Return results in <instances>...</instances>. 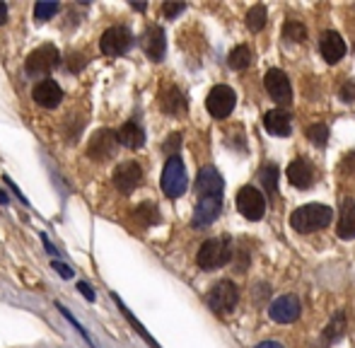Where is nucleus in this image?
I'll list each match as a JSON object with an SVG mask.
<instances>
[{
    "label": "nucleus",
    "mask_w": 355,
    "mask_h": 348,
    "mask_svg": "<svg viewBox=\"0 0 355 348\" xmlns=\"http://www.w3.org/2000/svg\"><path fill=\"white\" fill-rule=\"evenodd\" d=\"M307 138L312 146L324 148L329 143V128L324 126V123H312V126L307 128Z\"/></svg>",
    "instance_id": "30"
},
{
    "label": "nucleus",
    "mask_w": 355,
    "mask_h": 348,
    "mask_svg": "<svg viewBox=\"0 0 355 348\" xmlns=\"http://www.w3.org/2000/svg\"><path fill=\"white\" fill-rule=\"evenodd\" d=\"M112 182H114V186H116L121 193H131L133 189H136L138 184L143 182V170H141V165H138V162H133V160L121 162V165H119L116 170H114Z\"/></svg>",
    "instance_id": "12"
},
{
    "label": "nucleus",
    "mask_w": 355,
    "mask_h": 348,
    "mask_svg": "<svg viewBox=\"0 0 355 348\" xmlns=\"http://www.w3.org/2000/svg\"><path fill=\"white\" fill-rule=\"evenodd\" d=\"M141 46H143V51L148 53L150 61H155V63L162 61L164 51H167V42H164L162 27L153 24V27L145 29V34H143V39H141Z\"/></svg>",
    "instance_id": "16"
},
{
    "label": "nucleus",
    "mask_w": 355,
    "mask_h": 348,
    "mask_svg": "<svg viewBox=\"0 0 355 348\" xmlns=\"http://www.w3.org/2000/svg\"><path fill=\"white\" fill-rule=\"evenodd\" d=\"M319 51H322L324 61L334 66V63H338L346 56V42H343V37L338 32L329 29V32H324L322 37H319Z\"/></svg>",
    "instance_id": "15"
},
{
    "label": "nucleus",
    "mask_w": 355,
    "mask_h": 348,
    "mask_svg": "<svg viewBox=\"0 0 355 348\" xmlns=\"http://www.w3.org/2000/svg\"><path fill=\"white\" fill-rule=\"evenodd\" d=\"M266 17H268V12L263 5H252L247 12V27L252 29V32H261V29L266 27Z\"/></svg>",
    "instance_id": "26"
},
{
    "label": "nucleus",
    "mask_w": 355,
    "mask_h": 348,
    "mask_svg": "<svg viewBox=\"0 0 355 348\" xmlns=\"http://www.w3.org/2000/svg\"><path fill=\"white\" fill-rule=\"evenodd\" d=\"M61 10V5L58 3H49V0H39L37 5H34V17H37V22H49V19L53 17V15Z\"/></svg>",
    "instance_id": "29"
},
{
    "label": "nucleus",
    "mask_w": 355,
    "mask_h": 348,
    "mask_svg": "<svg viewBox=\"0 0 355 348\" xmlns=\"http://www.w3.org/2000/svg\"><path fill=\"white\" fill-rule=\"evenodd\" d=\"M257 348H285V346L278 344V341H263V344H259Z\"/></svg>",
    "instance_id": "40"
},
{
    "label": "nucleus",
    "mask_w": 355,
    "mask_h": 348,
    "mask_svg": "<svg viewBox=\"0 0 355 348\" xmlns=\"http://www.w3.org/2000/svg\"><path fill=\"white\" fill-rule=\"evenodd\" d=\"M343 331H346V317H343V312H336L331 317V322H329V327L324 329V339L338 341L343 336Z\"/></svg>",
    "instance_id": "27"
},
{
    "label": "nucleus",
    "mask_w": 355,
    "mask_h": 348,
    "mask_svg": "<svg viewBox=\"0 0 355 348\" xmlns=\"http://www.w3.org/2000/svg\"><path fill=\"white\" fill-rule=\"evenodd\" d=\"M85 63H87V58H85V53H71V56L66 58V66L71 73H80L85 68Z\"/></svg>",
    "instance_id": "33"
},
{
    "label": "nucleus",
    "mask_w": 355,
    "mask_h": 348,
    "mask_svg": "<svg viewBox=\"0 0 355 348\" xmlns=\"http://www.w3.org/2000/svg\"><path fill=\"white\" fill-rule=\"evenodd\" d=\"M334 218V211L329 206H322V203H307V206H300L297 211L290 216V225L295 227L302 235H309V232H317L322 227H327Z\"/></svg>",
    "instance_id": "1"
},
{
    "label": "nucleus",
    "mask_w": 355,
    "mask_h": 348,
    "mask_svg": "<svg viewBox=\"0 0 355 348\" xmlns=\"http://www.w3.org/2000/svg\"><path fill=\"white\" fill-rule=\"evenodd\" d=\"M56 307H58V312H61V315H63V317H66V320H68V322H71V324L75 327V331H78V334H80V336H83V339H85V341H87V344H89V346H92V339H89V334H87V331H85V327H83V324H80V322H78V320H75V317L71 315V310H68V307H63V305H61V302H56Z\"/></svg>",
    "instance_id": "32"
},
{
    "label": "nucleus",
    "mask_w": 355,
    "mask_h": 348,
    "mask_svg": "<svg viewBox=\"0 0 355 348\" xmlns=\"http://www.w3.org/2000/svg\"><path fill=\"white\" fill-rule=\"evenodd\" d=\"M116 153V136H114L112 131H107V128H102V131H97L92 138H89L87 143V155L89 160L94 162H107L109 157Z\"/></svg>",
    "instance_id": "11"
},
{
    "label": "nucleus",
    "mask_w": 355,
    "mask_h": 348,
    "mask_svg": "<svg viewBox=\"0 0 355 348\" xmlns=\"http://www.w3.org/2000/svg\"><path fill=\"white\" fill-rule=\"evenodd\" d=\"M32 97H34V102L39 104V107H44V109H56L58 104H61V99H63V92H61V87H58V82L56 80H42V82H37L32 89Z\"/></svg>",
    "instance_id": "17"
},
{
    "label": "nucleus",
    "mask_w": 355,
    "mask_h": 348,
    "mask_svg": "<svg viewBox=\"0 0 355 348\" xmlns=\"http://www.w3.org/2000/svg\"><path fill=\"white\" fill-rule=\"evenodd\" d=\"M5 19H8V5L0 3V24H5Z\"/></svg>",
    "instance_id": "42"
},
{
    "label": "nucleus",
    "mask_w": 355,
    "mask_h": 348,
    "mask_svg": "<svg viewBox=\"0 0 355 348\" xmlns=\"http://www.w3.org/2000/svg\"><path fill=\"white\" fill-rule=\"evenodd\" d=\"M300 312H302V305H300L297 295H281L268 307V315L278 324H293V322H297Z\"/></svg>",
    "instance_id": "10"
},
{
    "label": "nucleus",
    "mask_w": 355,
    "mask_h": 348,
    "mask_svg": "<svg viewBox=\"0 0 355 348\" xmlns=\"http://www.w3.org/2000/svg\"><path fill=\"white\" fill-rule=\"evenodd\" d=\"M162 191L167 193L169 198H179L187 193L189 186V177H187V167H184L182 157L172 155L167 162H164V170H162Z\"/></svg>",
    "instance_id": "3"
},
{
    "label": "nucleus",
    "mask_w": 355,
    "mask_h": 348,
    "mask_svg": "<svg viewBox=\"0 0 355 348\" xmlns=\"http://www.w3.org/2000/svg\"><path fill=\"white\" fill-rule=\"evenodd\" d=\"M0 203H3V206H8V203H10V196L3 191V189H0Z\"/></svg>",
    "instance_id": "43"
},
{
    "label": "nucleus",
    "mask_w": 355,
    "mask_h": 348,
    "mask_svg": "<svg viewBox=\"0 0 355 348\" xmlns=\"http://www.w3.org/2000/svg\"><path fill=\"white\" fill-rule=\"evenodd\" d=\"M263 126L276 138H288L290 131H293V121L283 109H271V112L263 114Z\"/></svg>",
    "instance_id": "19"
},
{
    "label": "nucleus",
    "mask_w": 355,
    "mask_h": 348,
    "mask_svg": "<svg viewBox=\"0 0 355 348\" xmlns=\"http://www.w3.org/2000/svg\"><path fill=\"white\" fill-rule=\"evenodd\" d=\"M51 266L56 268V271L61 273L63 278H73V268L68 266V263H61V261H56V259H53V261H51Z\"/></svg>",
    "instance_id": "39"
},
{
    "label": "nucleus",
    "mask_w": 355,
    "mask_h": 348,
    "mask_svg": "<svg viewBox=\"0 0 355 348\" xmlns=\"http://www.w3.org/2000/svg\"><path fill=\"white\" fill-rule=\"evenodd\" d=\"M237 211L242 213L247 220H261L266 213V198L259 189L242 186L237 193Z\"/></svg>",
    "instance_id": "7"
},
{
    "label": "nucleus",
    "mask_w": 355,
    "mask_h": 348,
    "mask_svg": "<svg viewBox=\"0 0 355 348\" xmlns=\"http://www.w3.org/2000/svg\"><path fill=\"white\" fill-rule=\"evenodd\" d=\"M112 300H114V302H116V305H119V310H121V315H123V317H126V320H128V324H131V327H133V329H136V334H141V336H143V339H145V341H148V344H150V346H153V348H159V344H157V341H155V339H153V336H150V331H148V329H145V327L141 324V322H138V320H136V317H133V315H131V310H128V307H126V305H123V300H121V297H119V295H116V293H112Z\"/></svg>",
    "instance_id": "23"
},
{
    "label": "nucleus",
    "mask_w": 355,
    "mask_h": 348,
    "mask_svg": "<svg viewBox=\"0 0 355 348\" xmlns=\"http://www.w3.org/2000/svg\"><path fill=\"white\" fill-rule=\"evenodd\" d=\"M227 63L232 71H244V68H249V63H252V51H249V46H244V44L234 46L227 56Z\"/></svg>",
    "instance_id": "24"
},
{
    "label": "nucleus",
    "mask_w": 355,
    "mask_h": 348,
    "mask_svg": "<svg viewBox=\"0 0 355 348\" xmlns=\"http://www.w3.org/2000/svg\"><path fill=\"white\" fill-rule=\"evenodd\" d=\"M3 182H5V184H8V186H10V191H12V193H15V196H17V198H19V201H22V206H29L27 196H24V193H22V191H19V189H17V184H15V182H12V179H10V177H8V174H3Z\"/></svg>",
    "instance_id": "37"
},
{
    "label": "nucleus",
    "mask_w": 355,
    "mask_h": 348,
    "mask_svg": "<svg viewBox=\"0 0 355 348\" xmlns=\"http://www.w3.org/2000/svg\"><path fill=\"white\" fill-rule=\"evenodd\" d=\"M338 99H343V102L351 104L355 99V82L353 80H346L341 82V87H338Z\"/></svg>",
    "instance_id": "34"
},
{
    "label": "nucleus",
    "mask_w": 355,
    "mask_h": 348,
    "mask_svg": "<svg viewBox=\"0 0 355 348\" xmlns=\"http://www.w3.org/2000/svg\"><path fill=\"white\" fill-rule=\"evenodd\" d=\"M283 37L293 44H302L304 39H307V29H304L300 22H295V19H290V22H285V27H283Z\"/></svg>",
    "instance_id": "28"
},
{
    "label": "nucleus",
    "mask_w": 355,
    "mask_h": 348,
    "mask_svg": "<svg viewBox=\"0 0 355 348\" xmlns=\"http://www.w3.org/2000/svg\"><path fill=\"white\" fill-rule=\"evenodd\" d=\"M133 46V34L126 27H109L99 39V49L104 56H123Z\"/></svg>",
    "instance_id": "8"
},
{
    "label": "nucleus",
    "mask_w": 355,
    "mask_h": 348,
    "mask_svg": "<svg viewBox=\"0 0 355 348\" xmlns=\"http://www.w3.org/2000/svg\"><path fill=\"white\" fill-rule=\"evenodd\" d=\"M285 177H288V182L293 184V186L309 189L314 182H317V170H314V165L309 160H304V157H297V160H293L288 165V170H285Z\"/></svg>",
    "instance_id": "14"
},
{
    "label": "nucleus",
    "mask_w": 355,
    "mask_h": 348,
    "mask_svg": "<svg viewBox=\"0 0 355 348\" xmlns=\"http://www.w3.org/2000/svg\"><path fill=\"white\" fill-rule=\"evenodd\" d=\"M61 63V53H58L56 46L51 44H44V46L34 49L27 56V63H24V71H27L29 78H46L49 73H53Z\"/></svg>",
    "instance_id": "2"
},
{
    "label": "nucleus",
    "mask_w": 355,
    "mask_h": 348,
    "mask_svg": "<svg viewBox=\"0 0 355 348\" xmlns=\"http://www.w3.org/2000/svg\"><path fill=\"white\" fill-rule=\"evenodd\" d=\"M223 213V196H198L196 211H193V227H206L218 220Z\"/></svg>",
    "instance_id": "13"
},
{
    "label": "nucleus",
    "mask_w": 355,
    "mask_h": 348,
    "mask_svg": "<svg viewBox=\"0 0 355 348\" xmlns=\"http://www.w3.org/2000/svg\"><path fill=\"white\" fill-rule=\"evenodd\" d=\"M78 290L83 293L85 300H87V302H94V300H97V295H94V290H92V288H89L85 281H80V283H78Z\"/></svg>",
    "instance_id": "38"
},
{
    "label": "nucleus",
    "mask_w": 355,
    "mask_h": 348,
    "mask_svg": "<svg viewBox=\"0 0 355 348\" xmlns=\"http://www.w3.org/2000/svg\"><path fill=\"white\" fill-rule=\"evenodd\" d=\"M263 82H266V89L273 102H278L281 107H288V104L293 102V85H290L288 76H285L283 71L271 68V71L266 73V78H263Z\"/></svg>",
    "instance_id": "9"
},
{
    "label": "nucleus",
    "mask_w": 355,
    "mask_h": 348,
    "mask_svg": "<svg viewBox=\"0 0 355 348\" xmlns=\"http://www.w3.org/2000/svg\"><path fill=\"white\" fill-rule=\"evenodd\" d=\"M225 182L215 167H203L196 177V191L198 196H223Z\"/></svg>",
    "instance_id": "18"
},
{
    "label": "nucleus",
    "mask_w": 355,
    "mask_h": 348,
    "mask_svg": "<svg viewBox=\"0 0 355 348\" xmlns=\"http://www.w3.org/2000/svg\"><path fill=\"white\" fill-rule=\"evenodd\" d=\"M259 177H261L266 193H276L278 191V177H281V170H278V165H273V162L263 165L261 172H259Z\"/></svg>",
    "instance_id": "25"
},
{
    "label": "nucleus",
    "mask_w": 355,
    "mask_h": 348,
    "mask_svg": "<svg viewBox=\"0 0 355 348\" xmlns=\"http://www.w3.org/2000/svg\"><path fill=\"white\" fill-rule=\"evenodd\" d=\"M42 242H44V245H46V252H49V254H56V250H53V245H51V242H49V237L44 235V232H42Z\"/></svg>",
    "instance_id": "41"
},
{
    "label": "nucleus",
    "mask_w": 355,
    "mask_h": 348,
    "mask_svg": "<svg viewBox=\"0 0 355 348\" xmlns=\"http://www.w3.org/2000/svg\"><path fill=\"white\" fill-rule=\"evenodd\" d=\"M336 235L341 240H355V201L346 198L341 203V218H338Z\"/></svg>",
    "instance_id": "22"
},
{
    "label": "nucleus",
    "mask_w": 355,
    "mask_h": 348,
    "mask_svg": "<svg viewBox=\"0 0 355 348\" xmlns=\"http://www.w3.org/2000/svg\"><path fill=\"white\" fill-rule=\"evenodd\" d=\"M184 10H187V5H184V3H164L162 5V15L167 19H174L179 12H184Z\"/></svg>",
    "instance_id": "35"
},
{
    "label": "nucleus",
    "mask_w": 355,
    "mask_h": 348,
    "mask_svg": "<svg viewBox=\"0 0 355 348\" xmlns=\"http://www.w3.org/2000/svg\"><path fill=\"white\" fill-rule=\"evenodd\" d=\"M114 136H116V143H121L128 150H138V148L145 146V133L136 121H126Z\"/></svg>",
    "instance_id": "20"
},
{
    "label": "nucleus",
    "mask_w": 355,
    "mask_h": 348,
    "mask_svg": "<svg viewBox=\"0 0 355 348\" xmlns=\"http://www.w3.org/2000/svg\"><path fill=\"white\" fill-rule=\"evenodd\" d=\"M179 143H182V136H179V133H172V138H169V143H164V153H167L169 157L177 155Z\"/></svg>",
    "instance_id": "36"
},
{
    "label": "nucleus",
    "mask_w": 355,
    "mask_h": 348,
    "mask_svg": "<svg viewBox=\"0 0 355 348\" xmlns=\"http://www.w3.org/2000/svg\"><path fill=\"white\" fill-rule=\"evenodd\" d=\"M159 107H162V112L169 114V116H179V114L187 112V97H184L182 89L172 85L162 92V97H159Z\"/></svg>",
    "instance_id": "21"
},
{
    "label": "nucleus",
    "mask_w": 355,
    "mask_h": 348,
    "mask_svg": "<svg viewBox=\"0 0 355 348\" xmlns=\"http://www.w3.org/2000/svg\"><path fill=\"white\" fill-rule=\"evenodd\" d=\"M136 216L141 218L143 223H148V225H153V223L159 220V211L153 206V203H143V206L136 208Z\"/></svg>",
    "instance_id": "31"
},
{
    "label": "nucleus",
    "mask_w": 355,
    "mask_h": 348,
    "mask_svg": "<svg viewBox=\"0 0 355 348\" xmlns=\"http://www.w3.org/2000/svg\"><path fill=\"white\" fill-rule=\"evenodd\" d=\"M237 104V94L227 85H215L206 97V109L213 119H227Z\"/></svg>",
    "instance_id": "6"
},
{
    "label": "nucleus",
    "mask_w": 355,
    "mask_h": 348,
    "mask_svg": "<svg viewBox=\"0 0 355 348\" xmlns=\"http://www.w3.org/2000/svg\"><path fill=\"white\" fill-rule=\"evenodd\" d=\"M206 302L211 305L213 312H218V315H227V312H232L239 302L237 286H234L232 281H218L211 290H208Z\"/></svg>",
    "instance_id": "4"
},
{
    "label": "nucleus",
    "mask_w": 355,
    "mask_h": 348,
    "mask_svg": "<svg viewBox=\"0 0 355 348\" xmlns=\"http://www.w3.org/2000/svg\"><path fill=\"white\" fill-rule=\"evenodd\" d=\"M232 256V250H230V240H220V237H213V240H206L201 245L196 254V261L201 268H220L230 261Z\"/></svg>",
    "instance_id": "5"
}]
</instances>
